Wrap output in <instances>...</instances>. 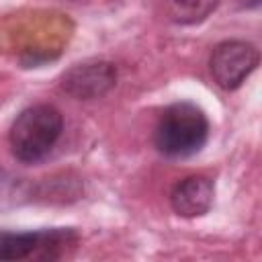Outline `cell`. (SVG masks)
<instances>
[{"label":"cell","instance_id":"cell-6","mask_svg":"<svg viewBox=\"0 0 262 262\" xmlns=\"http://www.w3.org/2000/svg\"><path fill=\"white\" fill-rule=\"evenodd\" d=\"M215 184L207 176H188L174 184L170 192V205L176 215L192 219L209 213L213 207Z\"/></svg>","mask_w":262,"mask_h":262},{"label":"cell","instance_id":"cell-7","mask_svg":"<svg viewBox=\"0 0 262 262\" xmlns=\"http://www.w3.org/2000/svg\"><path fill=\"white\" fill-rule=\"evenodd\" d=\"M217 4L219 0H168V12L178 25H194L205 20Z\"/></svg>","mask_w":262,"mask_h":262},{"label":"cell","instance_id":"cell-8","mask_svg":"<svg viewBox=\"0 0 262 262\" xmlns=\"http://www.w3.org/2000/svg\"><path fill=\"white\" fill-rule=\"evenodd\" d=\"M8 186H10V176H8V172H6V170H2V168H0V192H4Z\"/></svg>","mask_w":262,"mask_h":262},{"label":"cell","instance_id":"cell-1","mask_svg":"<svg viewBox=\"0 0 262 262\" xmlns=\"http://www.w3.org/2000/svg\"><path fill=\"white\" fill-rule=\"evenodd\" d=\"M209 139V119L192 102H174L160 115L154 129L156 149L172 160L199 154Z\"/></svg>","mask_w":262,"mask_h":262},{"label":"cell","instance_id":"cell-2","mask_svg":"<svg viewBox=\"0 0 262 262\" xmlns=\"http://www.w3.org/2000/svg\"><path fill=\"white\" fill-rule=\"evenodd\" d=\"M63 131V117L51 104L25 108L10 125L8 143L12 156L23 164H37L49 156Z\"/></svg>","mask_w":262,"mask_h":262},{"label":"cell","instance_id":"cell-4","mask_svg":"<svg viewBox=\"0 0 262 262\" xmlns=\"http://www.w3.org/2000/svg\"><path fill=\"white\" fill-rule=\"evenodd\" d=\"M260 51L256 45L239 39L221 41L213 47L209 57V70L215 84L223 90L239 88L246 78L258 68Z\"/></svg>","mask_w":262,"mask_h":262},{"label":"cell","instance_id":"cell-3","mask_svg":"<svg viewBox=\"0 0 262 262\" xmlns=\"http://www.w3.org/2000/svg\"><path fill=\"white\" fill-rule=\"evenodd\" d=\"M76 242V231L66 227L41 231H0V260L12 262L31 256L53 260L66 252V246H72Z\"/></svg>","mask_w":262,"mask_h":262},{"label":"cell","instance_id":"cell-5","mask_svg":"<svg viewBox=\"0 0 262 262\" xmlns=\"http://www.w3.org/2000/svg\"><path fill=\"white\" fill-rule=\"evenodd\" d=\"M117 84V68L111 61H86L70 68L61 78V88L80 98L92 100L106 94Z\"/></svg>","mask_w":262,"mask_h":262},{"label":"cell","instance_id":"cell-9","mask_svg":"<svg viewBox=\"0 0 262 262\" xmlns=\"http://www.w3.org/2000/svg\"><path fill=\"white\" fill-rule=\"evenodd\" d=\"M242 2H244L246 6H258V2H260V0H242Z\"/></svg>","mask_w":262,"mask_h":262}]
</instances>
